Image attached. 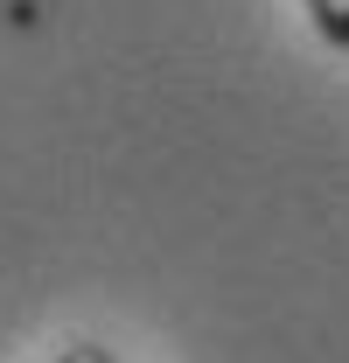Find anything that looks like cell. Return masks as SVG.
Listing matches in <instances>:
<instances>
[{"label": "cell", "mask_w": 349, "mask_h": 363, "mask_svg": "<svg viewBox=\"0 0 349 363\" xmlns=\"http://www.w3.org/2000/svg\"><path fill=\"white\" fill-rule=\"evenodd\" d=\"M307 21H314V35L328 49H349V0H301Z\"/></svg>", "instance_id": "6da1fadb"}, {"label": "cell", "mask_w": 349, "mask_h": 363, "mask_svg": "<svg viewBox=\"0 0 349 363\" xmlns=\"http://www.w3.org/2000/svg\"><path fill=\"white\" fill-rule=\"evenodd\" d=\"M56 363H119V357H112L105 342H70V350H63Z\"/></svg>", "instance_id": "7a4b0ae2"}]
</instances>
